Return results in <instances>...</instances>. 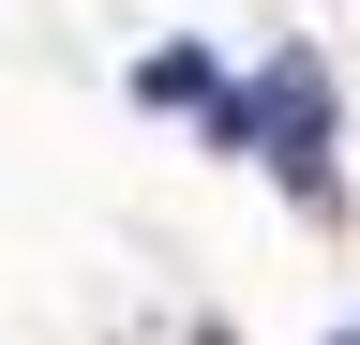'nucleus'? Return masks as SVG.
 Returning <instances> with one entry per match:
<instances>
[{"mask_svg": "<svg viewBox=\"0 0 360 345\" xmlns=\"http://www.w3.org/2000/svg\"><path fill=\"white\" fill-rule=\"evenodd\" d=\"M225 150H255L285 195H330V75H315V60H270L255 91H225Z\"/></svg>", "mask_w": 360, "mask_h": 345, "instance_id": "f257e3e1", "label": "nucleus"}]
</instances>
